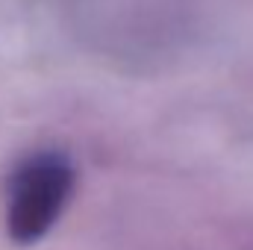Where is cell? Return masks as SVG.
<instances>
[{
	"label": "cell",
	"instance_id": "cell-1",
	"mask_svg": "<svg viewBox=\"0 0 253 250\" xmlns=\"http://www.w3.org/2000/svg\"><path fill=\"white\" fill-rule=\"evenodd\" d=\"M71 191V168L62 156L44 153L30 159L12 183L9 233L15 242L30 245L42 239L59 218Z\"/></svg>",
	"mask_w": 253,
	"mask_h": 250
}]
</instances>
